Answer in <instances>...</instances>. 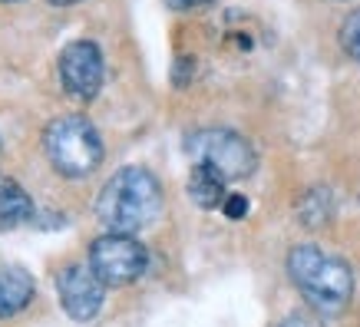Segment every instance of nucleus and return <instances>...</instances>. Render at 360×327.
Segmentation results:
<instances>
[{
	"label": "nucleus",
	"mask_w": 360,
	"mask_h": 327,
	"mask_svg": "<svg viewBox=\"0 0 360 327\" xmlns=\"http://www.w3.org/2000/svg\"><path fill=\"white\" fill-rule=\"evenodd\" d=\"M162 212V182L146 165H126L96 195V218L106 231L136 235Z\"/></svg>",
	"instance_id": "1"
},
{
	"label": "nucleus",
	"mask_w": 360,
	"mask_h": 327,
	"mask_svg": "<svg viewBox=\"0 0 360 327\" xmlns=\"http://www.w3.org/2000/svg\"><path fill=\"white\" fill-rule=\"evenodd\" d=\"M288 274L317 314H340L354 295L350 264L317 245H295L288 251Z\"/></svg>",
	"instance_id": "2"
},
{
	"label": "nucleus",
	"mask_w": 360,
	"mask_h": 327,
	"mask_svg": "<svg viewBox=\"0 0 360 327\" xmlns=\"http://www.w3.org/2000/svg\"><path fill=\"white\" fill-rule=\"evenodd\" d=\"M44 153L60 175L66 179H86L103 162V139L86 116H60L44 132Z\"/></svg>",
	"instance_id": "3"
},
{
	"label": "nucleus",
	"mask_w": 360,
	"mask_h": 327,
	"mask_svg": "<svg viewBox=\"0 0 360 327\" xmlns=\"http://www.w3.org/2000/svg\"><path fill=\"white\" fill-rule=\"evenodd\" d=\"M186 153L192 155L195 165H208L225 179V182H235V179H245V175L255 172V149L248 146L245 136L231 129H198L188 136Z\"/></svg>",
	"instance_id": "4"
},
{
	"label": "nucleus",
	"mask_w": 360,
	"mask_h": 327,
	"mask_svg": "<svg viewBox=\"0 0 360 327\" xmlns=\"http://www.w3.org/2000/svg\"><path fill=\"white\" fill-rule=\"evenodd\" d=\"M89 268L106 281V288H122L149 271V251L136 235L106 231L89 245Z\"/></svg>",
	"instance_id": "5"
},
{
	"label": "nucleus",
	"mask_w": 360,
	"mask_h": 327,
	"mask_svg": "<svg viewBox=\"0 0 360 327\" xmlns=\"http://www.w3.org/2000/svg\"><path fill=\"white\" fill-rule=\"evenodd\" d=\"M56 295H60V304L73 321H93L103 301H106V281L89 268V262H73L56 271Z\"/></svg>",
	"instance_id": "6"
},
{
	"label": "nucleus",
	"mask_w": 360,
	"mask_h": 327,
	"mask_svg": "<svg viewBox=\"0 0 360 327\" xmlns=\"http://www.w3.org/2000/svg\"><path fill=\"white\" fill-rule=\"evenodd\" d=\"M106 66H103V53L93 40H73L63 46L60 53V83L73 99H93L103 86Z\"/></svg>",
	"instance_id": "7"
},
{
	"label": "nucleus",
	"mask_w": 360,
	"mask_h": 327,
	"mask_svg": "<svg viewBox=\"0 0 360 327\" xmlns=\"http://www.w3.org/2000/svg\"><path fill=\"white\" fill-rule=\"evenodd\" d=\"M33 218V202L11 175H0V231H13Z\"/></svg>",
	"instance_id": "8"
},
{
	"label": "nucleus",
	"mask_w": 360,
	"mask_h": 327,
	"mask_svg": "<svg viewBox=\"0 0 360 327\" xmlns=\"http://www.w3.org/2000/svg\"><path fill=\"white\" fill-rule=\"evenodd\" d=\"M33 301V278L23 268H0V317H11Z\"/></svg>",
	"instance_id": "9"
},
{
	"label": "nucleus",
	"mask_w": 360,
	"mask_h": 327,
	"mask_svg": "<svg viewBox=\"0 0 360 327\" xmlns=\"http://www.w3.org/2000/svg\"><path fill=\"white\" fill-rule=\"evenodd\" d=\"M188 198L195 202L198 208H219L225 205V179H221L215 169L208 165H192V175H188Z\"/></svg>",
	"instance_id": "10"
},
{
	"label": "nucleus",
	"mask_w": 360,
	"mask_h": 327,
	"mask_svg": "<svg viewBox=\"0 0 360 327\" xmlns=\"http://www.w3.org/2000/svg\"><path fill=\"white\" fill-rule=\"evenodd\" d=\"M340 46H344V53L350 60H357L360 63V7L357 11H350L340 23Z\"/></svg>",
	"instance_id": "11"
},
{
	"label": "nucleus",
	"mask_w": 360,
	"mask_h": 327,
	"mask_svg": "<svg viewBox=\"0 0 360 327\" xmlns=\"http://www.w3.org/2000/svg\"><path fill=\"white\" fill-rule=\"evenodd\" d=\"M221 208H225V215H229V218H241L245 212H248V198H245V195H229Z\"/></svg>",
	"instance_id": "12"
},
{
	"label": "nucleus",
	"mask_w": 360,
	"mask_h": 327,
	"mask_svg": "<svg viewBox=\"0 0 360 327\" xmlns=\"http://www.w3.org/2000/svg\"><path fill=\"white\" fill-rule=\"evenodd\" d=\"M172 11H202V7H212L215 0H165Z\"/></svg>",
	"instance_id": "13"
},
{
	"label": "nucleus",
	"mask_w": 360,
	"mask_h": 327,
	"mask_svg": "<svg viewBox=\"0 0 360 327\" xmlns=\"http://www.w3.org/2000/svg\"><path fill=\"white\" fill-rule=\"evenodd\" d=\"M46 4H53V7H73V4H79V0H46Z\"/></svg>",
	"instance_id": "14"
},
{
	"label": "nucleus",
	"mask_w": 360,
	"mask_h": 327,
	"mask_svg": "<svg viewBox=\"0 0 360 327\" xmlns=\"http://www.w3.org/2000/svg\"><path fill=\"white\" fill-rule=\"evenodd\" d=\"M4 4H11V0H4Z\"/></svg>",
	"instance_id": "15"
},
{
	"label": "nucleus",
	"mask_w": 360,
	"mask_h": 327,
	"mask_svg": "<svg viewBox=\"0 0 360 327\" xmlns=\"http://www.w3.org/2000/svg\"><path fill=\"white\" fill-rule=\"evenodd\" d=\"M278 327H281V324H278Z\"/></svg>",
	"instance_id": "16"
}]
</instances>
